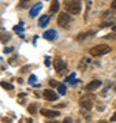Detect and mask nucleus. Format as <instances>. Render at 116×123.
Masks as SVG:
<instances>
[{
  "instance_id": "nucleus-1",
  "label": "nucleus",
  "mask_w": 116,
  "mask_h": 123,
  "mask_svg": "<svg viewBox=\"0 0 116 123\" xmlns=\"http://www.w3.org/2000/svg\"><path fill=\"white\" fill-rule=\"evenodd\" d=\"M64 8L71 15H78L82 10V1L81 0H66L64 1Z\"/></svg>"
},
{
  "instance_id": "nucleus-2",
  "label": "nucleus",
  "mask_w": 116,
  "mask_h": 123,
  "mask_svg": "<svg viewBox=\"0 0 116 123\" xmlns=\"http://www.w3.org/2000/svg\"><path fill=\"white\" fill-rule=\"evenodd\" d=\"M108 52H111V47L105 44H98L90 49V55L92 56H103V55H105Z\"/></svg>"
},
{
  "instance_id": "nucleus-3",
  "label": "nucleus",
  "mask_w": 116,
  "mask_h": 123,
  "mask_svg": "<svg viewBox=\"0 0 116 123\" xmlns=\"http://www.w3.org/2000/svg\"><path fill=\"white\" fill-rule=\"evenodd\" d=\"M71 21H72V18H71V14H70V12H62V14H59V17H58L59 26L67 27L68 25L71 23Z\"/></svg>"
},
{
  "instance_id": "nucleus-4",
  "label": "nucleus",
  "mask_w": 116,
  "mask_h": 123,
  "mask_svg": "<svg viewBox=\"0 0 116 123\" xmlns=\"http://www.w3.org/2000/svg\"><path fill=\"white\" fill-rule=\"evenodd\" d=\"M53 67L59 74H63V73L67 71V63L63 62V59H60V57H56L53 60Z\"/></svg>"
},
{
  "instance_id": "nucleus-5",
  "label": "nucleus",
  "mask_w": 116,
  "mask_h": 123,
  "mask_svg": "<svg viewBox=\"0 0 116 123\" xmlns=\"http://www.w3.org/2000/svg\"><path fill=\"white\" fill-rule=\"evenodd\" d=\"M79 105L82 108H85L86 111H90L92 107H93V96H85V97H81L79 100Z\"/></svg>"
},
{
  "instance_id": "nucleus-6",
  "label": "nucleus",
  "mask_w": 116,
  "mask_h": 123,
  "mask_svg": "<svg viewBox=\"0 0 116 123\" xmlns=\"http://www.w3.org/2000/svg\"><path fill=\"white\" fill-rule=\"evenodd\" d=\"M58 94L52 90V89H45L44 90V98L46 101H56L58 100Z\"/></svg>"
},
{
  "instance_id": "nucleus-7",
  "label": "nucleus",
  "mask_w": 116,
  "mask_h": 123,
  "mask_svg": "<svg viewBox=\"0 0 116 123\" xmlns=\"http://www.w3.org/2000/svg\"><path fill=\"white\" fill-rule=\"evenodd\" d=\"M101 86V81L100 79H93L92 82H89V84L85 86V89L87 90V92H92V90H94V89H98Z\"/></svg>"
},
{
  "instance_id": "nucleus-8",
  "label": "nucleus",
  "mask_w": 116,
  "mask_h": 123,
  "mask_svg": "<svg viewBox=\"0 0 116 123\" xmlns=\"http://www.w3.org/2000/svg\"><path fill=\"white\" fill-rule=\"evenodd\" d=\"M41 115H44L46 118H56L60 115L59 111H55V110H46V108H42L41 110Z\"/></svg>"
},
{
  "instance_id": "nucleus-9",
  "label": "nucleus",
  "mask_w": 116,
  "mask_h": 123,
  "mask_svg": "<svg viewBox=\"0 0 116 123\" xmlns=\"http://www.w3.org/2000/svg\"><path fill=\"white\" fill-rule=\"evenodd\" d=\"M44 38L48 40V41H52V40H55L56 37H58V31L55 30V29H49V30H46L44 33Z\"/></svg>"
},
{
  "instance_id": "nucleus-10",
  "label": "nucleus",
  "mask_w": 116,
  "mask_h": 123,
  "mask_svg": "<svg viewBox=\"0 0 116 123\" xmlns=\"http://www.w3.org/2000/svg\"><path fill=\"white\" fill-rule=\"evenodd\" d=\"M41 8H42V4H41V3H37L36 6H33V7L30 8V12H29V15H30L31 18L37 17V15H38V12L41 11Z\"/></svg>"
},
{
  "instance_id": "nucleus-11",
  "label": "nucleus",
  "mask_w": 116,
  "mask_h": 123,
  "mask_svg": "<svg viewBox=\"0 0 116 123\" xmlns=\"http://www.w3.org/2000/svg\"><path fill=\"white\" fill-rule=\"evenodd\" d=\"M59 8H60V3H59V0H52V3H51V6H49V12L51 14L58 12Z\"/></svg>"
},
{
  "instance_id": "nucleus-12",
  "label": "nucleus",
  "mask_w": 116,
  "mask_h": 123,
  "mask_svg": "<svg viewBox=\"0 0 116 123\" xmlns=\"http://www.w3.org/2000/svg\"><path fill=\"white\" fill-rule=\"evenodd\" d=\"M49 15H41V18L38 19V26L40 27H45L49 23Z\"/></svg>"
},
{
  "instance_id": "nucleus-13",
  "label": "nucleus",
  "mask_w": 116,
  "mask_h": 123,
  "mask_svg": "<svg viewBox=\"0 0 116 123\" xmlns=\"http://www.w3.org/2000/svg\"><path fill=\"white\" fill-rule=\"evenodd\" d=\"M94 34V31H87V33H81L78 37H76V40L78 41H82V40H86L87 37H92V36Z\"/></svg>"
},
{
  "instance_id": "nucleus-14",
  "label": "nucleus",
  "mask_w": 116,
  "mask_h": 123,
  "mask_svg": "<svg viewBox=\"0 0 116 123\" xmlns=\"http://www.w3.org/2000/svg\"><path fill=\"white\" fill-rule=\"evenodd\" d=\"M0 85H1V86H3L4 89H7V90H12V89H14L12 85H11V84H7V82H1Z\"/></svg>"
},
{
  "instance_id": "nucleus-15",
  "label": "nucleus",
  "mask_w": 116,
  "mask_h": 123,
  "mask_svg": "<svg viewBox=\"0 0 116 123\" xmlns=\"http://www.w3.org/2000/svg\"><path fill=\"white\" fill-rule=\"evenodd\" d=\"M74 78H75V74H71L68 78H66V81H67V82H71V84L74 85V84H76V81Z\"/></svg>"
},
{
  "instance_id": "nucleus-16",
  "label": "nucleus",
  "mask_w": 116,
  "mask_h": 123,
  "mask_svg": "<svg viewBox=\"0 0 116 123\" xmlns=\"http://www.w3.org/2000/svg\"><path fill=\"white\" fill-rule=\"evenodd\" d=\"M58 89H59V93H60V94H66V86H64V85L59 84Z\"/></svg>"
},
{
  "instance_id": "nucleus-17",
  "label": "nucleus",
  "mask_w": 116,
  "mask_h": 123,
  "mask_svg": "<svg viewBox=\"0 0 116 123\" xmlns=\"http://www.w3.org/2000/svg\"><path fill=\"white\" fill-rule=\"evenodd\" d=\"M36 111H37V105H36V104H31V105L29 107V112H30V114H34Z\"/></svg>"
},
{
  "instance_id": "nucleus-18",
  "label": "nucleus",
  "mask_w": 116,
  "mask_h": 123,
  "mask_svg": "<svg viewBox=\"0 0 116 123\" xmlns=\"http://www.w3.org/2000/svg\"><path fill=\"white\" fill-rule=\"evenodd\" d=\"M14 30H15V31H19V33H22V31H23V25H22V22H21V25H18V26L14 27Z\"/></svg>"
},
{
  "instance_id": "nucleus-19",
  "label": "nucleus",
  "mask_w": 116,
  "mask_h": 123,
  "mask_svg": "<svg viewBox=\"0 0 116 123\" xmlns=\"http://www.w3.org/2000/svg\"><path fill=\"white\" fill-rule=\"evenodd\" d=\"M49 85H51L52 88H53V86H59V84L56 82V81H53V79H51V81H49Z\"/></svg>"
},
{
  "instance_id": "nucleus-20",
  "label": "nucleus",
  "mask_w": 116,
  "mask_h": 123,
  "mask_svg": "<svg viewBox=\"0 0 116 123\" xmlns=\"http://www.w3.org/2000/svg\"><path fill=\"white\" fill-rule=\"evenodd\" d=\"M36 79H37L36 75H30V78H29V82H30V84H33V82H36Z\"/></svg>"
},
{
  "instance_id": "nucleus-21",
  "label": "nucleus",
  "mask_w": 116,
  "mask_h": 123,
  "mask_svg": "<svg viewBox=\"0 0 116 123\" xmlns=\"http://www.w3.org/2000/svg\"><path fill=\"white\" fill-rule=\"evenodd\" d=\"M112 23H113V22H103V23H101V27H105V26H112Z\"/></svg>"
},
{
  "instance_id": "nucleus-22",
  "label": "nucleus",
  "mask_w": 116,
  "mask_h": 123,
  "mask_svg": "<svg viewBox=\"0 0 116 123\" xmlns=\"http://www.w3.org/2000/svg\"><path fill=\"white\" fill-rule=\"evenodd\" d=\"M29 0H21V7H26Z\"/></svg>"
},
{
  "instance_id": "nucleus-23",
  "label": "nucleus",
  "mask_w": 116,
  "mask_h": 123,
  "mask_svg": "<svg viewBox=\"0 0 116 123\" xmlns=\"http://www.w3.org/2000/svg\"><path fill=\"white\" fill-rule=\"evenodd\" d=\"M7 38H10V36H8V34H6V33H4V36H1V41H3V43H4Z\"/></svg>"
},
{
  "instance_id": "nucleus-24",
  "label": "nucleus",
  "mask_w": 116,
  "mask_h": 123,
  "mask_svg": "<svg viewBox=\"0 0 116 123\" xmlns=\"http://www.w3.org/2000/svg\"><path fill=\"white\" fill-rule=\"evenodd\" d=\"M109 122H116V112L111 116V119H109Z\"/></svg>"
},
{
  "instance_id": "nucleus-25",
  "label": "nucleus",
  "mask_w": 116,
  "mask_h": 123,
  "mask_svg": "<svg viewBox=\"0 0 116 123\" xmlns=\"http://www.w3.org/2000/svg\"><path fill=\"white\" fill-rule=\"evenodd\" d=\"M111 8H112V10H115V11H116V0H113V1H112Z\"/></svg>"
},
{
  "instance_id": "nucleus-26",
  "label": "nucleus",
  "mask_w": 116,
  "mask_h": 123,
  "mask_svg": "<svg viewBox=\"0 0 116 123\" xmlns=\"http://www.w3.org/2000/svg\"><path fill=\"white\" fill-rule=\"evenodd\" d=\"M113 30H115V31H116V26H113Z\"/></svg>"
},
{
  "instance_id": "nucleus-27",
  "label": "nucleus",
  "mask_w": 116,
  "mask_h": 123,
  "mask_svg": "<svg viewBox=\"0 0 116 123\" xmlns=\"http://www.w3.org/2000/svg\"><path fill=\"white\" fill-rule=\"evenodd\" d=\"M115 92H116V85H115Z\"/></svg>"
}]
</instances>
